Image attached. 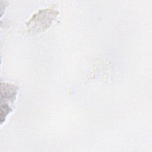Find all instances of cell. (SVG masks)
<instances>
[{"mask_svg": "<svg viewBox=\"0 0 152 152\" xmlns=\"http://www.w3.org/2000/svg\"><path fill=\"white\" fill-rule=\"evenodd\" d=\"M57 15V12L52 10H42L36 14L27 24L30 31L39 33L47 29Z\"/></svg>", "mask_w": 152, "mask_h": 152, "instance_id": "obj_1", "label": "cell"}]
</instances>
